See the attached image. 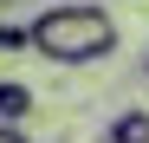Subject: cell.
Wrapping results in <instances>:
<instances>
[{
  "instance_id": "6da1fadb",
  "label": "cell",
  "mask_w": 149,
  "mask_h": 143,
  "mask_svg": "<svg viewBox=\"0 0 149 143\" xmlns=\"http://www.w3.org/2000/svg\"><path fill=\"white\" fill-rule=\"evenodd\" d=\"M33 52L52 65H97L117 52V20L97 0H52L45 13H33Z\"/></svg>"
},
{
  "instance_id": "7a4b0ae2",
  "label": "cell",
  "mask_w": 149,
  "mask_h": 143,
  "mask_svg": "<svg viewBox=\"0 0 149 143\" xmlns=\"http://www.w3.org/2000/svg\"><path fill=\"white\" fill-rule=\"evenodd\" d=\"M26 117H33V91L19 78H0V130H19Z\"/></svg>"
},
{
  "instance_id": "3957f363",
  "label": "cell",
  "mask_w": 149,
  "mask_h": 143,
  "mask_svg": "<svg viewBox=\"0 0 149 143\" xmlns=\"http://www.w3.org/2000/svg\"><path fill=\"white\" fill-rule=\"evenodd\" d=\"M104 143H149V111H117Z\"/></svg>"
},
{
  "instance_id": "277c9868",
  "label": "cell",
  "mask_w": 149,
  "mask_h": 143,
  "mask_svg": "<svg viewBox=\"0 0 149 143\" xmlns=\"http://www.w3.org/2000/svg\"><path fill=\"white\" fill-rule=\"evenodd\" d=\"M26 46H33V33L19 20H0V52H26Z\"/></svg>"
},
{
  "instance_id": "5b68a950",
  "label": "cell",
  "mask_w": 149,
  "mask_h": 143,
  "mask_svg": "<svg viewBox=\"0 0 149 143\" xmlns=\"http://www.w3.org/2000/svg\"><path fill=\"white\" fill-rule=\"evenodd\" d=\"M0 143H26V137H19V130H0Z\"/></svg>"
},
{
  "instance_id": "8992f818",
  "label": "cell",
  "mask_w": 149,
  "mask_h": 143,
  "mask_svg": "<svg viewBox=\"0 0 149 143\" xmlns=\"http://www.w3.org/2000/svg\"><path fill=\"white\" fill-rule=\"evenodd\" d=\"M143 78H149V59H143Z\"/></svg>"
},
{
  "instance_id": "52a82bcc",
  "label": "cell",
  "mask_w": 149,
  "mask_h": 143,
  "mask_svg": "<svg viewBox=\"0 0 149 143\" xmlns=\"http://www.w3.org/2000/svg\"><path fill=\"white\" fill-rule=\"evenodd\" d=\"M0 7H13V0H0Z\"/></svg>"
}]
</instances>
